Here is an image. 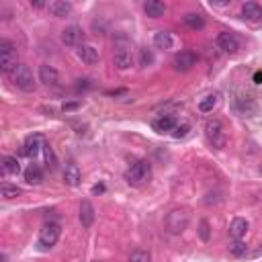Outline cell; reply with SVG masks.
Segmentation results:
<instances>
[{"mask_svg":"<svg viewBox=\"0 0 262 262\" xmlns=\"http://www.w3.org/2000/svg\"><path fill=\"white\" fill-rule=\"evenodd\" d=\"M189 129H191L189 125H176V127H174V131H172V135H174V137H184Z\"/></svg>","mask_w":262,"mask_h":262,"instance_id":"1f68e13d","label":"cell"},{"mask_svg":"<svg viewBox=\"0 0 262 262\" xmlns=\"http://www.w3.org/2000/svg\"><path fill=\"white\" fill-rule=\"evenodd\" d=\"M219 104V92H209L199 100V111L201 113H211Z\"/></svg>","mask_w":262,"mask_h":262,"instance_id":"d6986e66","label":"cell"},{"mask_svg":"<svg viewBox=\"0 0 262 262\" xmlns=\"http://www.w3.org/2000/svg\"><path fill=\"white\" fill-rule=\"evenodd\" d=\"M80 223H82V228H90L94 223V207L90 201L80 203Z\"/></svg>","mask_w":262,"mask_h":262,"instance_id":"ffe728a7","label":"cell"},{"mask_svg":"<svg viewBox=\"0 0 262 262\" xmlns=\"http://www.w3.org/2000/svg\"><path fill=\"white\" fill-rule=\"evenodd\" d=\"M174 70L178 72H189L193 66H197V54L195 51H178L174 56Z\"/></svg>","mask_w":262,"mask_h":262,"instance_id":"9c48e42d","label":"cell"},{"mask_svg":"<svg viewBox=\"0 0 262 262\" xmlns=\"http://www.w3.org/2000/svg\"><path fill=\"white\" fill-rule=\"evenodd\" d=\"M152 178V166L147 160H137L135 164H131L125 172V180L131 186H143L147 180Z\"/></svg>","mask_w":262,"mask_h":262,"instance_id":"6da1fadb","label":"cell"},{"mask_svg":"<svg viewBox=\"0 0 262 262\" xmlns=\"http://www.w3.org/2000/svg\"><path fill=\"white\" fill-rule=\"evenodd\" d=\"M129 262H152V256L145 250H135V252H131Z\"/></svg>","mask_w":262,"mask_h":262,"instance_id":"4dcf8cb0","label":"cell"},{"mask_svg":"<svg viewBox=\"0 0 262 262\" xmlns=\"http://www.w3.org/2000/svg\"><path fill=\"white\" fill-rule=\"evenodd\" d=\"M78 107H80V102H68V104H64V111H74Z\"/></svg>","mask_w":262,"mask_h":262,"instance_id":"d6a6232c","label":"cell"},{"mask_svg":"<svg viewBox=\"0 0 262 262\" xmlns=\"http://www.w3.org/2000/svg\"><path fill=\"white\" fill-rule=\"evenodd\" d=\"M184 23L191 27V29H203L205 27V19L199 15V13H189V15H184Z\"/></svg>","mask_w":262,"mask_h":262,"instance_id":"484cf974","label":"cell"},{"mask_svg":"<svg viewBox=\"0 0 262 262\" xmlns=\"http://www.w3.org/2000/svg\"><path fill=\"white\" fill-rule=\"evenodd\" d=\"M62 41L68 45V47H76V45H82L84 41V31L78 27V25H70L62 31Z\"/></svg>","mask_w":262,"mask_h":262,"instance_id":"8fae6325","label":"cell"},{"mask_svg":"<svg viewBox=\"0 0 262 262\" xmlns=\"http://www.w3.org/2000/svg\"><path fill=\"white\" fill-rule=\"evenodd\" d=\"M60 234H62V228L58 223H45L39 232V240H37V246L41 250H51L58 240H60Z\"/></svg>","mask_w":262,"mask_h":262,"instance_id":"3957f363","label":"cell"},{"mask_svg":"<svg viewBox=\"0 0 262 262\" xmlns=\"http://www.w3.org/2000/svg\"><path fill=\"white\" fill-rule=\"evenodd\" d=\"M17 68H19V62H17V51H15L13 43L3 41L0 43V70H3V74L11 76Z\"/></svg>","mask_w":262,"mask_h":262,"instance_id":"7a4b0ae2","label":"cell"},{"mask_svg":"<svg viewBox=\"0 0 262 262\" xmlns=\"http://www.w3.org/2000/svg\"><path fill=\"white\" fill-rule=\"evenodd\" d=\"M47 9L54 17L64 19V17H68L72 13V3H68V0H54V3L47 5Z\"/></svg>","mask_w":262,"mask_h":262,"instance_id":"5bb4252c","label":"cell"},{"mask_svg":"<svg viewBox=\"0 0 262 262\" xmlns=\"http://www.w3.org/2000/svg\"><path fill=\"white\" fill-rule=\"evenodd\" d=\"M113 62L117 66V70H129L133 66V54H131V47L117 43L115 45V54H113Z\"/></svg>","mask_w":262,"mask_h":262,"instance_id":"52a82bcc","label":"cell"},{"mask_svg":"<svg viewBox=\"0 0 262 262\" xmlns=\"http://www.w3.org/2000/svg\"><path fill=\"white\" fill-rule=\"evenodd\" d=\"M254 84H262V70H258V72H254Z\"/></svg>","mask_w":262,"mask_h":262,"instance_id":"836d02e7","label":"cell"},{"mask_svg":"<svg viewBox=\"0 0 262 262\" xmlns=\"http://www.w3.org/2000/svg\"><path fill=\"white\" fill-rule=\"evenodd\" d=\"M217 47L223 51V54H230V56H234V54H238V49H240V39L234 35V33H230V31H221L219 35H217Z\"/></svg>","mask_w":262,"mask_h":262,"instance_id":"ba28073f","label":"cell"},{"mask_svg":"<svg viewBox=\"0 0 262 262\" xmlns=\"http://www.w3.org/2000/svg\"><path fill=\"white\" fill-rule=\"evenodd\" d=\"M102 191H104V186H102V184H96V186H92V193H94V195H98V193H102Z\"/></svg>","mask_w":262,"mask_h":262,"instance_id":"e575fe53","label":"cell"},{"mask_svg":"<svg viewBox=\"0 0 262 262\" xmlns=\"http://www.w3.org/2000/svg\"><path fill=\"white\" fill-rule=\"evenodd\" d=\"M31 7H35V9H43L45 5H43V3H39V0H37V3H31Z\"/></svg>","mask_w":262,"mask_h":262,"instance_id":"d590c367","label":"cell"},{"mask_svg":"<svg viewBox=\"0 0 262 262\" xmlns=\"http://www.w3.org/2000/svg\"><path fill=\"white\" fill-rule=\"evenodd\" d=\"M78 58L84 62V64H88V66H94L96 62H98V49L94 47V45H80V49H78Z\"/></svg>","mask_w":262,"mask_h":262,"instance_id":"e0dca14e","label":"cell"},{"mask_svg":"<svg viewBox=\"0 0 262 262\" xmlns=\"http://www.w3.org/2000/svg\"><path fill=\"white\" fill-rule=\"evenodd\" d=\"M205 135H207L209 143H211L213 147H217V149L226 147V129H223V123H221L219 119L207 121V125H205Z\"/></svg>","mask_w":262,"mask_h":262,"instance_id":"277c9868","label":"cell"},{"mask_svg":"<svg viewBox=\"0 0 262 262\" xmlns=\"http://www.w3.org/2000/svg\"><path fill=\"white\" fill-rule=\"evenodd\" d=\"M166 226L172 234H182L189 226V213H186V209H174V211L168 213L166 217Z\"/></svg>","mask_w":262,"mask_h":262,"instance_id":"8992f818","label":"cell"},{"mask_svg":"<svg viewBox=\"0 0 262 262\" xmlns=\"http://www.w3.org/2000/svg\"><path fill=\"white\" fill-rule=\"evenodd\" d=\"M143 13L152 19H160L166 13V5L160 0H147V3H143Z\"/></svg>","mask_w":262,"mask_h":262,"instance_id":"2e32d148","label":"cell"},{"mask_svg":"<svg viewBox=\"0 0 262 262\" xmlns=\"http://www.w3.org/2000/svg\"><path fill=\"white\" fill-rule=\"evenodd\" d=\"M199 238L203 242L211 240V228H209V221L207 219H201V223H199Z\"/></svg>","mask_w":262,"mask_h":262,"instance_id":"f1b7e54d","label":"cell"},{"mask_svg":"<svg viewBox=\"0 0 262 262\" xmlns=\"http://www.w3.org/2000/svg\"><path fill=\"white\" fill-rule=\"evenodd\" d=\"M39 82H43L45 86H60V74L54 66H39Z\"/></svg>","mask_w":262,"mask_h":262,"instance_id":"7c38bea8","label":"cell"},{"mask_svg":"<svg viewBox=\"0 0 262 262\" xmlns=\"http://www.w3.org/2000/svg\"><path fill=\"white\" fill-rule=\"evenodd\" d=\"M43 143H45L43 137H41L39 133H33V135H29V137L25 139L21 154H23V156H29V158H35L39 152H43Z\"/></svg>","mask_w":262,"mask_h":262,"instance_id":"30bf717a","label":"cell"},{"mask_svg":"<svg viewBox=\"0 0 262 262\" xmlns=\"http://www.w3.org/2000/svg\"><path fill=\"white\" fill-rule=\"evenodd\" d=\"M11 80H13V84H15L17 88H21V90H25V92L35 90V78H33V72L29 70V66L19 64V68L11 74Z\"/></svg>","mask_w":262,"mask_h":262,"instance_id":"5b68a950","label":"cell"},{"mask_svg":"<svg viewBox=\"0 0 262 262\" xmlns=\"http://www.w3.org/2000/svg\"><path fill=\"white\" fill-rule=\"evenodd\" d=\"M152 127H154V131H158V133H168V131H174L176 119L172 115H162V117L152 121Z\"/></svg>","mask_w":262,"mask_h":262,"instance_id":"4fadbf2b","label":"cell"},{"mask_svg":"<svg viewBox=\"0 0 262 262\" xmlns=\"http://www.w3.org/2000/svg\"><path fill=\"white\" fill-rule=\"evenodd\" d=\"M248 252V246L242 242V240H236L232 246H230V254L232 256H244Z\"/></svg>","mask_w":262,"mask_h":262,"instance_id":"f546056e","label":"cell"},{"mask_svg":"<svg viewBox=\"0 0 262 262\" xmlns=\"http://www.w3.org/2000/svg\"><path fill=\"white\" fill-rule=\"evenodd\" d=\"M152 62H154L152 49H147V47L139 49V66H141V68H147V66H152Z\"/></svg>","mask_w":262,"mask_h":262,"instance_id":"83f0119b","label":"cell"},{"mask_svg":"<svg viewBox=\"0 0 262 262\" xmlns=\"http://www.w3.org/2000/svg\"><path fill=\"white\" fill-rule=\"evenodd\" d=\"M25 180H27L29 184H41V180H43L41 168H39L37 164H31V166L25 170Z\"/></svg>","mask_w":262,"mask_h":262,"instance_id":"cb8c5ba5","label":"cell"},{"mask_svg":"<svg viewBox=\"0 0 262 262\" xmlns=\"http://www.w3.org/2000/svg\"><path fill=\"white\" fill-rule=\"evenodd\" d=\"M242 17H244L246 21L256 23V21L262 19V7L256 5V3H244V5H242Z\"/></svg>","mask_w":262,"mask_h":262,"instance_id":"ac0fdd59","label":"cell"},{"mask_svg":"<svg viewBox=\"0 0 262 262\" xmlns=\"http://www.w3.org/2000/svg\"><path fill=\"white\" fill-rule=\"evenodd\" d=\"M3 170H5V174H19L21 172V164H19V160L15 158V156H5L3 158Z\"/></svg>","mask_w":262,"mask_h":262,"instance_id":"603a6c76","label":"cell"},{"mask_svg":"<svg viewBox=\"0 0 262 262\" xmlns=\"http://www.w3.org/2000/svg\"><path fill=\"white\" fill-rule=\"evenodd\" d=\"M23 191L19 189V186H13V184H9V182H3L0 184V195H3V199H17L19 195H21Z\"/></svg>","mask_w":262,"mask_h":262,"instance_id":"d4e9b609","label":"cell"},{"mask_svg":"<svg viewBox=\"0 0 262 262\" xmlns=\"http://www.w3.org/2000/svg\"><path fill=\"white\" fill-rule=\"evenodd\" d=\"M80 180H82L80 168H78L76 164L66 166V170H64V182H66L68 186H78V184H80Z\"/></svg>","mask_w":262,"mask_h":262,"instance_id":"44dd1931","label":"cell"},{"mask_svg":"<svg viewBox=\"0 0 262 262\" xmlns=\"http://www.w3.org/2000/svg\"><path fill=\"white\" fill-rule=\"evenodd\" d=\"M246 232H248V221H246V219L236 217V219L230 223V236H232L234 240H242V238L246 236Z\"/></svg>","mask_w":262,"mask_h":262,"instance_id":"7402d4cb","label":"cell"},{"mask_svg":"<svg viewBox=\"0 0 262 262\" xmlns=\"http://www.w3.org/2000/svg\"><path fill=\"white\" fill-rule=\"evenodd\" d=\"M154 45L158 49H174L176 45V39L170 31H158L154 35Z\"/></svg>","mask_w":262,"mask_h":262,"instance_id":"9a60e30c","label":"cell"},{"mask_svg":"<svg viewBox=\"0 0 262 262\" xmlns=\"http://www.w3.org/2000/svg\"><path fill=\"white\" fill-rule=\"evenodd\" d=\"M43 156H45V164L49 168H56L58 166V158H56V154H54V149H51L49 143H43Z\"/></svg>","mask_w":262,"mask_h":262,"instance_id":"4316f807","label":"cell"}]
</instances>
